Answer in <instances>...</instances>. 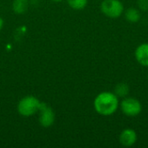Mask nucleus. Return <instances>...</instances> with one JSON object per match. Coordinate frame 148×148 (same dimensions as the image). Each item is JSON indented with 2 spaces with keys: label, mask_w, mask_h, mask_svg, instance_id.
I'll use <instances>...</instances> for the list:
<instances>
[{
  "label": "nucleus",
  "mask_w": 148,
  "mask_h": 148,
  "mask_svg": "<svg viewBox=\"0 0 148 148\" xmlns=\"http://www.w3.org/2000/svg\"><path fill=\"white\" fill-rule=\"evenodd\" d=\"M94 108L100 115H113L119 108V99L114 93L101 92L95 97Z\"/></svg>",
  "instance_id": "obj_1"
},
{
  "label": "nucleus",
  "mask_w": 148,
  "mask_h": 148,
  "mask_svg": "<svg viewBox=\"0 0 148 148\" xmlns=\"http://www.w3.org/2000/svg\"><path fill=\"white\" fill-rule=\"evenodd\" d=\"M139 8L144 11L148 10V0H138Z\"/></svg>",
  "instance_id": "obj_12"
},
{
  "label": "nucleus",
  "mask_w": 148,
  "mask_h": 148,
  "mask_svg": "<svg viewBox=\"0 0 148 148\" xmlns=\"http://www.w3.org/2000/svg\"><path fill=\"white\" fill-rule=\"evenodd\" d=\"M67 2L72 9L76 10H83L88 4V0H67Z\"/></svg>",
  "instance_id": "obj_11"
},
{
  "label": "nucleus",
  "mask_w": 148,
  "mask_h": 148,
  "mask_svg": "<svg viewBox=\"0 0 148 148\" xmlns=\"http://www.w3.org/2000/svg\"><path fill=\"white\" fill-rule=\"evenodd\" d=\"M28 0H14L12 3V9L17 14L24 13L28 9Z\"/></svg>",
  "instance_id": "obj_9"
},
{
  "label": "nucleus",
  "mask_w": 148,
  "mask_h": 148,
  "mask_svg": "<svg viewBox=\"0 0 148 148\" xmlns=\"http://www.w3.org/2000/svg\"><path fill=\"white\" fill-rule=\"evenodd\" d=\"M135 58L137 62L145 67H148V43L145 42L139 45L135 50Z\"/></svg>",
  "instance_id": "obj_7"
},
{
  "label": "nucleus",
  "mask_w": 148,
  "mask_h": 148,
  "mask_svg": "<svg viewBox=\"0 0 148 148\" xmlns=\"http://www.w3.org/2000/svg\"><path fill=\"white\" fill-rule=\"evenodd\" d=\"M114 94L117 97H126L129 94V86L127 83H118L114 88Z\"/></svg>",
  "instance_id": "obj_10"
},
{
  "label": "nucleus",
  "mask_w": 148,
  "mask_h": 148,
  "mask_svg": "<svg viewBox=\"0 0 148 148\" xmlns=\"http://www.w3.org/2000/svg\"><path fill=\"white\" fill-rule=\"evenodd\" d=\"M40 106L41 102L36 97L29 95L20 100L17 105V111L22 116L29 117L39 111Z\"/></svg>",
  "instance_id": "obj_2"
},
{
  "label": "nucleus",
  "mask_w": 148,
  "mask_h": 148,
  "mask_svg": "<svg viewBox=\"0 0 148 148\" xmlns=\"http://www.w3.org/2000/svg\"><path fill=\"white\" fill-rule=\"evenodd\" d=\"M52 1H54V2H61L62 0H52Z\"/></svg>",
  "instance_id": "obj_14"
},
{
  "label": "nucleus",
  "mask_w": 148,
  "mask_h": 148,
  "mask_svg": "<svg viewBox=\"0 0 148 148\" xmlns=\"http://www.w3.org/2000/svg\"><path fill=\"white\" fill-rule=\"evenodd\" d=\"M137 141V134L134 129L127 128L120 135V142L124 147H132Z\"/></svg>",
  "instance_id": "obj_6"
},
{
  "label": "nucleus",
  "mask_w": 148,
  "mask_h": 148,
  "mask_svg": "<svg viewBox=\"0 0 148 148\" xmlns=\"http://www.w3.org/2000/svg\"><path fill=\"white\" fill-rule=\"evenodd\" d=\"M3 18L0 16V31H1V29H3Z\"/></svg>",
  "instance_id": "obj_13"
},
{
  "label": "nucleus",
  "mask_w": 148,
  "mask_h": 148,
  "mask_svg": "<svg viewBox=\"0 0 148 148\" xmlns=\"http://www.w3.org/2000/svg\"><path fill=\"white\" fill-rule=\"evenodd\" d=\"M101 10L108 17L118 18L123 13L124 6L120 0H104L101 3Z\"/></svg>",
  "instance_id": "obj_3"
},
{
  "label": "nucleus",
  "mask_w": 148,
  "mask_h": 148,
  "mask_svg": "<svg viewBox=\"0 0 148 148\" xmlns=\"http://www.w3.org/2000/svg\"><path fill=\"white\" fill-rule=\"evenodd\" d=\"M39 112V123L41 126H42L43 127H49L54 124L56 115L50 107H49L45 103L41 102Z\"/></svg>",
  "instance_id": "obj_5"
},
{
  "label": "nucleus",
  "mask_w": 148,
  "mask_h": 148,
  "mask_svg": "<svg viewBox=\"0 0 148 148\" xmlns=\"http://www.w3.org/2000/svg\"><path fill=\"white\" fill-rule=\"evenodd\" d=\"M121 108L123 114L129 117L137 116L142 111V105L140 101L133 97L125 98L121 103Z\"/></svg>",
  "instance_id": "obj_4"
},
{
  "label": "nucleus",
  "mask_w": 148,
  "mask_h": 148,
  "mask_svg": "<svg viewBox=\"0 0 148 148\" xmlns=\"http://www.w3.org/2000/svg\"><path fill=\"white\" fill-rule=\"evenodd\" d=\"M125 17L130 23H137L140 19V12L135 8H129L125 12Z\"/></svg>",
  "instance_id": "obj_8"
}]
</instances>
